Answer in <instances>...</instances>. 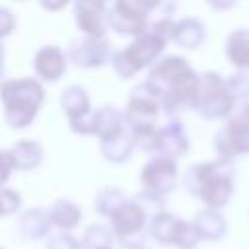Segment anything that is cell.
Returning a JSON list of instances; mask_svg holds the SVG:
<instances>
[{
    "label": "cell",
    "mask_w": 249,
    "mask_h": 249,
    "mask_svg": "<svg viewBox=\"0 0 249 249\" xmlns=\"http://www.w3.org/2000/svg\"><path fill=\"white\" fill-rule=\"evenodd\" d=\"M161 99V111L167 117L179 115L183 109H193L200 88V76L191 64L177 54H169L152 64L146 80Z\"/></svg>",
    "instance_id": "1"
},
{
    "label": "cell",
    "mask_w": 249,
    "mask_h": 249,
    "mask_svg": "<svg viewBox=\"0 0 249 249\" xmlns=\"http://www.w3.org/2000/svg\"><path fill=\"white\" fill-rule=\"evenodd\" d=\"M233 165L230 158L191 165L185 173V187L208 208H222L233 193Z\"/></svg>",
    "instance_id": "2"
},
{
    "label": "cell",
    "mask_w": 249,
    "mask_h": 249,
    "mask_svg": "<svg viewBox=\"0 0 249 249\" xmlns=\"http://www.w3.org/2000/svg\"><path fill=\"white\" fill-rule=\"evenodd\" d=\"M0 101L8 126L25 128L35 121L45 101V88L35 78L4 80L0 84Z\"/></svg>",
    "instance_id": "3"
},
{
    "label": "cell",
    "mask_w": 249,
    "mask_h": 249,
    "mask_svg": "<svg viewBox=\"0 0 249 249\" xmlns=\"http://www.w3.org/2000/svg\"><path fill=\"white\" fill-rule=\"evenodd\" d=\"M167 43H169L167 39H163L160 33H156L152 27H148L142 35L134 37L130 45L113 53L111 66L123 80L132 78L140 70L156 64Z\"/></svg>",
    "instance_id": "4"
},
{
    "label": "cell",
    "mask_w": 249,
    "mask_h": 249,
    "mask_svg": "<svg viewBox=\"0 0 249 249\" xmlns=\"http://www.w3.org/2000/svg\"><path fill=\"white\" fill-rule=\"evenodd\" d=\"M233 105L235 97L228 89L226 80L218 72H204L193 109L206 121H222L231 115Z\"/></svg>",
    "instance_id": "5"
},
{
    "label": "cell",
    "mask_w": 249,
    "mask_h": 249,
    "mask_svg": "<svg viewBox=\"0 0 249 249\" xmlns=\"http://www.w3.org/2000/svg\"><path fill=\"white\" fill-rule=\"evenodd\" d=\"M160 111H161V99L158 91L148 82H144L130 91L128 103L124 107V117L132 132L138 134L156 126Z\"/></svg>",
    "instance_id": "6"
},
{
    "label": "cell",
    "mask_w": 249,
    "mask_h": 249,
    "mask_svg": "<svg viewBox=\"0 0 249 249\" xmlns=\"http://www.w3.org/2000/svg\"><path fill=\"white\" fill-rule=\"evenodd\" d=\"M60 107L64 109L70 128L76 134H95V111L91 109L89 97L84 88L68 86L60 95Z\"/></svg>",
    "instance_id": "7"
},
{
    "label": "cell",
    "mask_w": 249,
    "mask_h": 249,
    "mask_svg": "<svg viewBox=\"0 0 249 249\" xmlns=\"http://www.w3.org/2000/svg\"><path fill=\"white\" fill-rule=\"evenodd\" d=\"M146 220H148V212L140 206L138 200L134 198H126L111 216V230L115 233V237L124 245H134L140 243L138 237L142 235L144 228H146Z\"/></svg>",
    "instance_id": "8"
},
{
    "label": "cell",
    "mask_w": 249,
    "mask_h": 249,
    "mask_svg": "<svg viewBox=\"0 0 249 249\" xmlns=\"http://www.w3.org/2000/svg\"><path fill=\"white\" fill-rule=\"evenodd\" d=\"M68 60L84 70L101 68L109 62L111 54V43L105 37L95 35H82L80 39H74L68 45Z\"/></svg>",
    "instance_id": "9"
},
{
    "label": "cell",
    "mask_w": 249,
    "mask_h": 249,
    "mask_svg": "<svg viewBox=\"0 0 249 249\" xmlns=\"http://www.w3.org/2000/svg\"><path fill=\"white\" fill-rule=\"evenodd\" d=\"M107 23L109 29L117 31L119 35L138 37L148 29V14L142 12L130 0H109Z\"/></svg>",
    "instance_id": "10"
},
{
    "label": "cell",
    "mask_w": 249,
    "mask_h": 249,
    "mask_svg": "<svg viewBox=\"0 0 249 249\" xmlns=\"http://www.w3.org/2000/svg\"><path fill=\"white\" fill-rule=\"evenodd\" d=\"M140 183L144 191L165 196L177 183V161L175 158L156 154L140 171Z\"/></svg>",
    "instance_id": "11"
},
{
    "label": "cell",
    "mask_w": 249,
    "mask_h": 249,
    "mask_svg": "<svg viewBox=\"0 0 249 249\" xmlns=\"http://www.w3.org/2000/svg\"><path fill=\"white\" fill-rule=\"evenodd\" d=\"M214 148L222 158H233L249 152V121L237 111L214 136Z\"/></svg>",
    "instance_id": "12"
},
{
    "label": "cell",
    "mask_w": 249,
    "mask_h": 249,
    "mask_svg": "<svg viewBox=\"0 0 249 249\" xmlns=\"http://www.w3.org/2000/svg\"><path fill=\"white\" fill-rule=\"evenodd\" d=\"M74 23L82 35L105 37L109 29L107 4L101 0H74Z\"/></svg>",
    "instance_id": "13"
},
{
    "label": "cell",
    "mask_w": 249,
    "mask_h": 249,
    "mask_svg": "<svg viewBox=\"0 0 249 249\" xmlns=\"http://www.w3.org/2000/svg\"><path fill=\"white\" fill-rule=\"evenodd\" d=\"M68 54L56 45L41 47L33 56V70L41 82H58L66 74Z\"/></svg>",
    "instance_id": "14"
},
{
    "label": "cell",
    "mask_w": 249,
    "mask_h": 249,
    "mask_svg": "<svg viewBox=\"0 0 249 249\" xmlns=\"http://www.w3.org/2000/svg\"><path fill=\"white\" fill-rule=\"evenodd\" d=\"M189 150V138L179 121H169L160 126L158 132V154L169 158H181Z\"/></svg>",
    "instance_id": "15"
},
{
    "label": "cell",
    "mask_w": 249,
    "mask_h": 249,
    "mask_svg": "<svg viewBox=\"0 0 249 249\" xmlns=\"http://www.w3.org/2000/svg\"><path fill=\"white\" fill-rule=\"evenodd\" d=\"M134 148H136V140H134V132L130 126L117 132L115 136L99 140V150H101L103 158L113 163H121L124 160H128Z\"/></svg>",
    "instance_id": "16"
},
{
    "label": "cell",
    "mask_w": 249,
    "mask_h": 249,
    "mask_svg": "<svg viewBox=\"0 0 249 249\" xmlns=\"http://www.w3.org/2000/svg\"><path fill=\"white\" fill-rule=\"evenodd\" d=\"M53 228L49 210L43 208H29L19 218V231L27 239H43Z\"/></svg>",
    "instance_id": "17"
},
{
    "label": "cell",
    "mask_w": 249,
    "mask_h": 249,
    "mask_svg": "<svg viewBox=\"0 0 249 249\" xmlns=\"http://www.w3.org/2000/svg\"><path fill=\"white\" fill-rule=\"evenodd\" d=\"M10 152H12L16 169H19V171L35 169L43 161V146L39 142H35V140H29V138L18 140L10 148Z\"/></svg>",
    "instance_id": "18"
},
{
    "label": "cell",
    "mask_w": 249,
    "mask_h": 249,
    "mask_svg": "<svg viewBox=\"0 0 249 249\" xmlns=\"http://www.w3.org/2000/svg\"><path fill=\"white\" fill-rule=\"evenodd\" d=\"M49 216L54 228H58L60 231H68L82 222V208L68 198H58L49 208Z\"/></svg>",
    "instance_id": "19"
},
{
    "label": "cell",
    "mask_w": 249,
    "mask_h": 249,
    "mask_svg": "<svg viewBox=\"0 0 249 249\" xmlns=\"http://www.w3.org/2000/svg\"><path fill=\"white\" fill-rule=\"evenodd\" d=\"M204 25L196 18H183L175 23L173 31V43H177L183 49H196L204 41Z\"/></svg>",
    "instance_id": "20"
},
{
    "label": "cell",
    "mask_w": 249,
    "mask_h": 249,
    "mask_svg": "<svg viewBox=\"0 0 249 249\" xmlns=\"http://www.w3.org/2000/svg\"><path fill=\"white\" fill-rule=\"evenodd\" d=\"M226 56L230 62L241 70L249 68V29H237L226 39Z\"/></svg>",
    "instance_id": "21"
},
{
    "label": "cell",
    "mask_w": 249,
    "mask_h": 249,
    "mask_svg": "<svg viewBox=\"0 0 249 249\" xmlns=\"http://www.w3.org/2000/svg\"><path fill=\"white\" fill-rule=\"evenodd\" d=\"M195 226H196L200 237H208V239H218L226 231V222L216 212V208H208V210L198 212L195 218Z\"/></svg>",
    "instance_id": "22"
},
{
    "label": "cell",
    "mask_w": 249,
    "mask_h": 249,
    "mask_svg": "<svg viewBox=\"0 0 249 249\" xmlns=\"http://www.w3.org/2000/svg\"><path fill=\"white\" fill-rule=\"evenodd\" d=\"M179 226V218L169 212H158L154 214L150 222V235L158 239L160 243H173L175 231Z\"/></svg>",
    "instance_id": "23"
},
{
    "label": "cell",
    "mask_w": 249,
    "mask_h": 249,
    "mask_svg": "<svg viewBox=\"0 0 249 249\" xmlns=\"http://www.w3.org/2000/svg\"><path fill=\"white\" fill-rule=\"evenodd\" d=\"M113 230L105 228L103 224H93L89 226L84 235H82V249H103V247H111L113 241Z\"/></svg>",
    "instance_id": "24"
},
{
    "label": "cell",
    "mask_w": 249,
    "mask_h": 249,
    "mask_svg": "<svg viewBox=\"0 0 249 249\" xmlns=\"http://www.w3.org/2000/svg\"><path fill=\"white\" fill-rule=\"evenodd\" d=\"M124 200L126 198H124L123 191H119L115 187H109V189H103V191L97 193V196H95V208H97L99 214H103V216L109 218Z\"/></svg>",
    "instance_id": "25"
},
{
    "label": "cell",
    "mask_w": 249,
    "mask_h": 249,
    "mask_svg": "<svg viewBox=\"0 0 249 249\" xmlns=\"http://www.w3.org/2000/svg\"><path fill=\"white\" fill-rule=\"evenodd\" d=\"M198 239H200V233H198L195 222L179 220V226H177V231L173 237V245H177L179 249H193V247H196Z\"/></svg>",
    "instance_id": "26"
},
{
    "label": "cell",
    "mask_w": 249,
    "mask_h": 249,
    "mask_svg": "<svg viewBox=\"0 0 249 249\" xmlns=\"http://www.w3.org/2000/svg\"><path fill=\"white\" fill-rule=\"evenodd\" d=\"M19 206H21L19 193L14 189H8V187H0V218L18 212Z\"/></svg>",
    "instance_id": "27"
},
{
    "label": "cell",
    "mask_w": 249,
    "mask_h": 249,
    "mask_svg": "<svg viewBox=\"0 0 249 249\" xmlns=\"http://www.w3.org/2000/svg\"><path fill=\"white\" fill-rule=\"evenodd\" d=\"M226 86H228V89L231 91V95L235 97V101L249 97V74H245V72L231 74V76L226 80Z\"/></svg>",
    "instance_id": "28"
},
{
    "label": "cell",
    "mask_w": 249,
    "mask_h": 249,
    "mask_svg": "<svg viewBox=\"0 0 249 249\" xmlns=\"http://www.w3.org/2000/svg\"><path fill=\"white\" fill-rule=\"evenodd\" d=\"M47 249H82V241L68 231H60L49 237Z\"/></svg>",
    "instance_id": "29"
},
{
    "label": "cell",
    "mask_w": 249,
    "mask_h": 249,
    "mask_svg": "<svg viewBox=\"0 0 249 249\" xmlns=\"http://www.w3.org/2000/svg\"><path fill=\"white\" fill-rule=\"evenodd\" d=\"M14 169H16V163H14L10 148L8 150H0V187L6 185V181L10 179Z\"/></svg>",
    "instance_id": "30"
},
{
    "label": "cell",
    "mask_w": 249,
    "mask_h": 249,
    "mask_svg": "<svg viewBox=\"0 0 249 249\" xmlns=\"http://www.w3.org/2000/svg\"><path fill=\"white\" fill-rule=\"evenodd\" d=\"M18 21H16V16L8 10V8H0V41L8 35H12V31L16 29Z\"/></svg>",
    "instance_id": "31"
},
{
    "label": "cell",
    "mask_w": 249,
    "mask_h": 249,
    "mask_svg": "<svg viewBox=\"0 0 249 249\" xmlns=\"http://www.w3.org/2000/svg\"><path fill=\"white\" fill-rule=\"evenodd\" d=\"M70 2H72V0H39L41 8L47 10V12H58V10L66 8Z\"/></svg>",
    "instance_id": "32"
},
{
    "label": "cell",
    "mask_w": 249,
    "mask_h": 249,
    "mask_svg": "<svg viewBox=\"0 0 249 249\" xmlns=\"http://www.w3.org/2000/svg\"><path fill=\"white\" fill-rule=\"evenodd\" d=\"M132 4H136L142 12H146V14H150V12H154V10H158V8H161V4H163V0H130Z\"/></svg>",
    "instance_id": "33"
},
{
    "label": "cell",
    "mask_w": 249,
    "mask_h": 249,
    "mask_svg": "<svg viewBox=\"0 0 249 249\" xmlns=\"http://www.w3.org/2000/svg\"><path fill=\"white\" fill-rule=\"evenodd\" d=\"M212 8H216V10H228V8H231L237 0H206Z\"/></svg>",
    "instance_id": "34"
},
{
    "label": "cell",
    "mask_w": 249,
    "mask_h": 249,
    "mask_svg": "<svg viewBox=\"0 0 249 249\" xmlns=\"http://www.w3.org/2000/svg\"><path fill=\"white\" fill-rule=\"evenodd\" d=\"M4 47H2V43H0V78H2V72H4Z\"/></svg>",
    "instance_id": "35"
},
{
    "label": "cell",
    "mask_w": 249,
    "mask_h": 249,
    "mask_svg": "<svg viewBox=\"0 0 249 249\" xmlns=\"http://www.w3.org/2000/svg\"><path fill=\"white\" fill-rule=\"evenodd\" d=\"M239 113H241V115H243V117H245V119L249 121V103H245V105H243V107L239 109Z\"/></svg>",
    "instance_id": "36"
},
{
    "label": "cell",
    "mask_w": 249,
    "mask_h": 249,
    "mask_svg": "<svg viewBox=\"0 0 249 249\" xmlns=\"http://www.w3.org/2000/svg\"><path fill=\"white\" fill-rule=\"evenodd\" d=\"M126 249H148V247H144V245H140V243H134V245H128Z\"/></svg>",
    "instance_id": "37"
},
{
    "label": "cell",
    "mask_w": 249,
    "mask_h": 249,
    "mask_svg": "<svg viewBox=\"0 0 249 249\" xmlns=\"http://www.w3.org/2000/svg\"><path fill=\"white\" fill-rule=\"evenodd\" d=\"M14 2H25V0H14Z\"/></svg>",
    "instance_id": "38"
},
{
    "label": "cell",
    "mask_w": 249,
    "mask_h": 249,
    "mask_svg": "<svg viewBox=\"0 0 249 249\" xmlns=\"http://www.w3.org/2000/svg\"><path fill=\"white\" fill-rule=\"evenodd\" d=\"M101 2H105V4H107V2H109V0H101Z\"/></svg>",
    "instance_id": "39"
},
{
    "label": "cell",
    "mask_w": 249,
    "mask_h": 249,
    "mask_svg": "<svg viewBox=\"0 0 249 249\" xmlns=\"http://www.w3.org/2000/svg\"><path fill=\"white\" fill-rule=\"evenodd\" d=\"M103 249H111V247H103Z\"/></svg>",
    "instance_id": "40"
},
{
    "label": "cell",
    "mask_w": 249,
    "mask_h": 249,
    "mask_svg": "<svg viewBox=\"0 0 249 249\" xmlns=\"http://www.w3.org/2000/svg\"><path fill=\"white\" fill-rule=\"evenodd\" d=\"M0 249H2V247H0Z\"/></svg>",
    "instance_id": "41"
}]
</instances>
